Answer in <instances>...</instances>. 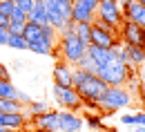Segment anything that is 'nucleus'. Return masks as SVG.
I'll use <instances>...</instances> for the list:
<instances>
[{
	"mask_svg": "<svg viewBox=\"0 0 145 132\" xmlns=\"http://www.w3.org/2000/svg\"><path fill=\"white\" fill-rule=\"evenodd\" d=\"M11 65H16V70H22V65H25V63H22V60H14Z\"/></svg>",
	"mask_w": 145,
	"mask_h": 132,
	"instance_id": "nucleus-38",
	"label": "nucleus"
},
{
	"mask_svg": "<svg viewBox=\"0 0 145 132\" xmlns=\"http://www.w3.org/2000/svg\"><path fill=\"white\" fill-rule=\"evenodd\" d=\"M98 5H101V0H74L72 2V20L76 25H80V22L91 25L96 20V14H98Z\"/></svg>",
	"mask_w": 145,
	"mask_h": 132,
	"instance_id": "nucleus-7",
	"label": "nucleus"
},
{
	"mask_svg": "<svg viewBox=\"0 0 145 132\" xmlns=\"http://www.w3.org/2000/svg\"><path fill=\"white\" fill-rule=\"evenodd\" d=\"M27 49H29V52H34V54H38V56H52V54H54V49H52L42 38L36 40V43H29V45H27Z\"/></svg>",
	"mask_w": 145,
	"mask_h": 132,
	"instance_id": "nucleus-22",
	"label": "nucleus"
},
{
	"mask_svg": "<svg viewBox=\"0 0 145 132\" xmlns=\"http://www.w3.org/2000/svg\"><path fill=\"white\" fill-rule=\"evenodd\" d=\"M52 96L58 103L60 110L67 112H80L83 110V99L78 96V92L74 87H60V85H52Z\"/></svg>",
	"mask_w": 145,
	"mask_h": 132,
	"instance_id": "nucleus-5",
	"label": "nucleus"
},
{
	"mask_svg": "<svg viewBox=\"0 0 145 132\" xmlns=\"http://www.w3.org/2000/svg\"><path fill=\"white\" fill-rule=\"evenodd\" d=\"M25 125H27V114L25 112H0V128L22 132Z\"/></svg>",
	"mask_w": 145,
	"mask_h": 132,
	"instance_id": "nucleus-12",
	"label": "nucleus"
},
{
	"mask_svg": "<svg viewBox=\"0 0 145 132\" xmlns=\"http://www.w3.org/2000/svg\"><path fill=\"white\" fill-rule=\"evenodd\" d=\"M0 132H20V130H7V128H0Z\"/></svg>",
	"mask_w": 145,
	"mask_h": 132,
	"instance_id": "nucleus-40",
	"label": "nucleus"
},
{
	"mask_svg": "<svg viewBox=\"0 0 145 132\" xmlns=\"http://www.w3.org/2000/svg\"><path fill=\"white\" fill-rule=\"evenodd\" d=\"M134 125H138V128H145V110H138V112L134 114Z\"/></svg>",
	"mask_w": 145,
	"mask_h": 132,
	"instance_id": "nucleus-32",
	"label": "nucleus"
},
{
	"mask_svg": "<svg viewBox=\"0 0 145 132\" xmlns=\"http://www.w3.org/2000/svg\"><path fill=\"white\" fill-rule=\"evenodd\" d=\"M54 5L63 20H72V2L69 0H54Z\"/></svg>",
	"mask_w": 145,
	"mask_h": 132,
	"instance_id": "nucleus-25",
	"label": "nucleus"
},
{
	"mask_svg": "<svg viewBox=\"0 0 145 132\" xmlns=\"http://www.w3.org/2000/svg\"><path fill=\"white\" fill-rule=\"evenodd\" d=\"M14 9H16V5H14V2H9V0H2V2H0V16H5V18H11Z\"/></svg>",
	"mask_w": 145,
	"mask_h": 132,
	"instance_id": "nucleus-28",
	"label": "nucleus"
},
{
	"mask_svg": "<svg viewBox=\"0 0 145 132\" xmlns=\"http://www.w3.org/2000/svg\"><path fill=\"white\" fill-rule=\"evenodd\" d=\"M127 47V63H129V67H134V70H138V67H143L145 65V49L143 47Z\"/></svg>",
	"mask_w": 145,
	"mask_h": 132,
	"instance_id": "nucleus-16",
	"label": "nucleus"
},
{
	"mask_svg": "<svg viewBox=\"0 0 145 132\" xmlns=\"http://www.w3.org/2000/svg\"><path fill=\"white\" fill-rule=\"evenodd\" d=\"M9 2H14V5H16V2H18V0H9Z\"/></svg>",
	"mask_w": 145,
	"mask_h": 132,
	"instance_id": "nucleus-42",
	"label": "nucleus"
},
{
	"mask_svg": "<svg viewBox=\"0 0 145 132\" xmlns=\"http://www.w3.org/2000/svg\"><path fill=\"white\" fill-rule=\"evenodd\" d=\"M34 2H38V0H34Z\"/></svg>",
	"mask_w": 145,
	"mask_h": 132,
	"instance_id": "nucleus-44",
	"label": "nucleus"
},
{
	"mask_svg": "<svg viewBox=\"0 0 145 132\" xmlns=\"http://www.w3.org/2000/svg\"><path fill=\"white\" fill-rule=\"evenodd\" d=\"M76 67H78V70H83V72H89V74H96V70H98V65L94 63V58L87 56V54L76 63Z\"/></svg>",
	"mask_w": 145,
	"mask_h": 132,
	"instance_id": "nucleus-26",
	"label": "nucleus"
},
{
	"mask_svg": "<svg viewBox=\"0 0 145 132\" xmlns=\"http://www.w3.org/2000/svg\"><path fill=\"white\" fill-rule=\"evenodd\" d=\"M22 132H45V130H40V128L34 125V123H29V121H27V125L22 128Z\"/></svg>",
	"mask_w": 145,
	"mask_h": 132,
	"instance_id": "nucleus-35",
	"label": "nucleus"
},
{
	"mask_svg": "<svg viewBox=\"0 0 145 132\" xmlns=\"http://www.w3.org/2000/svg\"><path fill=\"white\" fill-rule=\"evenodd\" d=\"M85 121L78 112L58 110V132H83Z\"/></svg>",
	"mask_w": 145,
	"mask_h": 132,
	"instance_id": "nucleus-10",
	"label": "nucleus"
},
{
	"mask_svg": "<svg viewBox=\"0 0 145 132\" xmlns=\"http://www.w3.org/2000/svg\"><path fill=\"white\" fill-rule=\"evenodd\" d=\"M16 7H18L22 14H29V11L34 9V0H18V2H16Z\"/></svg>",
	"mask_w": 145,
	"mask_h": 132,
	"instance_id": "nucleus-30",
	"label": "nucleus"
},
{
	"mask_svg": "<svg viewBox=\"0 0 145 132\" xmlns=\"http://www.w3.org/2000/svg\"><path fill=\"white\" fill-rule=\"evenodd\" d=\"M58 38H60V36H58V32H56L52 25H45V27H42V40H45V43H47L52 49H56V45H58Z\"/></svg>",
	"mask_w": 145,
	"mask_h": 132,
	"instance_id": "nucleus-23",
	"label": "nucleus"
},
{
	"mask_svg": "<svg viewBox=\"0 0 145 132\" xmlns=\"http://www.w3.org/2000/svg\"><path fill=\"white\" fill-rule=\"evenodd\" d=\"M118 40L129 47H143L145 49V29H141L136 22L123 18L121 27H118Z\"/></svg>",
	"mask_w": 145,
	"mask_h": 132,
	"instance_id": "nucleus-8",
	"label": "nucleus"
},
{
	"mask_svg": "<svg viewBox=\"0 0 145 132\" xmlns=\"http://www.w3.org/2000/svg\"><path fill=\"white\" fill-rule=\"evenodd\" d=\"M123 18L132 20V22H136L141 29H145V7L138 5V2H132L125 11H123Z\"/></svg>",
	"mask_w": 145,
	"mask_h": 132,
	"instance_id": "nucleus-14",
	"label": "nucleus"
},
{
	"mask_svg": "<svg viewBox=\"0 0 145 132\" xmlns=\"http://www.w3.org/2000/svg\"><path fill=\"white\" fill-rule=\"evenodd\" d=\"M96 103H98L101 114H114V112L125 110L127 105H132L134 103V96L129 94L125 87H107Z\"/></svg>",
	"mask_w": 145,
	"mask_h": 132,
	"instance_id": "nucleus-2",
	"label": "nucleus"
},
{
	"mask_svg": "<svg viewBox=\"0 0 145 132\" xmlns=\"http://www.w3.org/2000/svg\"><path fill=\"white\" fill-rule=\"evenodd\" d=\"M0 27H5V29H7V27H9V18H5V16H0Z\"/></svg>",
	"mask_w": 145,
	"mask_h": 132,
	"instance_id": "nucleus-37",
	"label": "nucleus"
},
{
	"mask_svg": "<svg viewBox=\"0 0 145 132\" xmlns=\"http://www.w3.org/2000/svg\"><path fill=\"white\" fill-rule=\"evenodd\" d=\"M0 81H9V70H7V65H2V63H0Z\"/></svg>",
	"mask_w": 145,
	"mask_h": 132,
	"instance_id": "nucleus-34",
	"label": "nucleus"
},
{
	"mask_svg": "<svg viewBox=\"0 0 145 132\" xmlns=\"http://www.w3.org/2000/svg\"><path fill=\"white\" fill-rule=\"evenodd\" d=\"M0 2H2V0H0Z\"/></svg>",
	"mask_w": 145,
	"mask_h": 132,
	"instance_id": "nucleus-46",
	"label": "nucleus"
},
{
	"mask_svg": "<svg viewBox=\"0 0 145 132\" xmlns=\"http://www.w3.org/2000/svg\"><path fill=\"white\" fill-rule=\"evenodd\" d=\"M118 121H121L123 125H129V128H134V114H129V112H123Z\"/></svg>",
	"mask_w": 145,
	"mask_h": 132,
	"instance_id": "nucleus-31",
	"label": "nucleus"
},
{
	"mask_svg": "<svg viewBox=\"0 0 145 132\" xmlns=\"http://www.w3.org/2000/svg\"><path fill=\"white\" fill-rule=\"evenodd\" d=\"M72 87L78 92V96L83 99V103H87V101H98L101 94L107 90L109 85L103 81V78H98L96 74H89V72H83V70L74 67V83H72Z\"/></svg>",
	"mask_w": 145,
	"mask_h": 132,
	"instance_id": "nucleus-1",
	"label": "nucleus"
},
{
	"mask_svg": "<svg viewBox=\"0 0 145 132\" xmlns=\"http://www.w3.org/2000/svg\"><path fill=\"white\" fill-rule=\"evenodd\" d=\"M27 22H34V25H38V27H45V25H49V22H47V11H45V5H42V0L34 2V9L27 14Z\"/></svg>",
	"mask_w": 145,
	"mask_h": 132,
	"instance_id": "nucleus-15",
	"label": "nucleus"
},
{
	"mask_svg": "<svg viewBox=\"0 0 145 132\" xmlns=\"http://www.w3.org/2000/svg\"><path fill=\"white\" fill-rule=\"evenodd\" d=\"M7 38H9V29L0 27V45H5V47H7Z\"/></svg>",
	"mask_w": 145,
	"mask_h": 132,
	"instance_id": "nucleus-33",
	"label": "nucleus"
},
{
	"mask_svg": "<svg viewBox=\"0 0 145 132\" xmlns=\"http://www.w3.org/2000/svg\"><path fill=\"white\" fill-rule=\"evenodd\" d=\"M134 74H136L134 67H129L125 63H118V60H114V58L109 60L107 65H103V67L96 70V76L103 78L109 87H125V83Z\"/></svg>",
	"mask_w": 145,
	"mask_h": 132,
	"instance_id": "nucleus-3",
	"label": "nucleus"
},
{
	"mask_svg": "<svg viewBox=\"0 0 145 132\" xmlns=\"http://www.w3.org/2000/svg\"><path fill=\"white\" fill-rule=\"evenodd\" d=\"M69 2H74V0H69Z\"/></svg>",
	"mask_w": 145,
	"mask_h": 132,
	"instance_id": "nucleus-43",
	"label": "nucleus"
},
{
	"mask_svg": "<svg viewBox=\"0 0 145 132\" xmlns=\"http://www.w3.org/2000/svg\"><path fill=\"white\" fill-rule=\"evenodd\" d=\"M47 110H49L47 101H31V103L27 105V121L31 123V119L40 116V114H42V112H47Z\"/></svg>",
	"mask_w": 145,
	"mask_h": 132,
	"instance_id": "nucleus-20",
	"label": "nucleus"
},
{
	"mask_svg": "<svg viewBox=\"0 0 145 132\" xmlns=\"http://www.w3.org/2000/svg\"><path fill=\"white\" fill-rule=\"evenodd\" d=\"M22 38H25L27 45L40 40V38H42V27H38V25H34V22H27L25 29H22Z\"/></svg>",
	"mask_w": 145,
	"mask_h": 132,
	"instance_id": "nucleus-18",
	"label": "nucleus"
},
{
	"mask_svg": "<svg viewBox=\"0 0 145 132\" xmlns=\"http://www.w3.org/2000/svg\"><path fill=\"white\" fill-rule=\"evenodd\" d=\"M83 121H85V125H87L89 130H94V132L107 130V125H105V121H103V114H85Z\"/></svg>",
	"mask_w": 145,
	"mask_h": 132,
	"instance_id": "nucleus-19",
	"label": "nucleus"
},
{
	"mask_svg": "<svg viewBox=\"0 0 145 132\" xmlns=\"http://www.w3.org/2000/svg\"><path fill=\"white\" fill-rule=\"evenodd\" d=\"M132 2H134V0H118V7H121V11H125V9L132 5Z\"/></svg>",
	"mask_w": 145,
	"mask_h": 132,
	"instance_id": "nucleus-36",
	"label": "nucleus"
},
{
	"mask_svg": "<svg viewBox=\"0 0 145 132\" xmlns=\"http://www.w3.org/2000/svg\"><path fill=\"white\" fill-rule=\"evenodd\" d=\"M7 47H11V49H27V43H25V38L20 36V34H9Z\"/></svg>",
	"mask_w": 145,
	"mask_h": 132,
	"instance_id": "nucleus-27",
	"label": "nucleus"
},
{
	"mask_svg": "<svg viewBox=\"0 0 145 132\" xmlns=\"http://www.w3.org/2000/svg\"><path fill=\"white\" fill-rule=\"evenodd\" d=\"M87 56H91V58H94V63H96L98 67L107 65L109 60H112V54H109V49L96 47V45H89V47H87Z\"/></svg>",
	"mask_w": 145,
	"mask_h": 132,
	"instance_id": "nucleus-17",
	"label": "nucleus"
},
{
	"mask_svg": "<svg viewBox=\"0 0 145 132\" xmlns=\"http://www.w3.org/2000/svg\"><path fill=\"white\" fill-rule=\"evenodd\" d=\"M74 36L78 38L83 45H91V25H85V22H80V25H76V29H74Z\"/></svg>",
	"mask_w": 145,
	"mask_h": 132,
	"instance_id": "nucleus-21",
	"label": "nucleus"
},
{
	"mask_svg": "<svg viewBox=\"0 0 145 132\" xmlns=\"http://www.w3.org/2000/svg\"><path fill=\"white\" fill-rule=\"evenodd\" d=\"M87 54V45H83L74 34H67V36L58 38V45L54 49V56H58V60H65L69 63L72 67H76V63Z\"/></svg>",
	"mask_w": 145,
	"mask_h": 132,
	"instance_id": "nucleus-4",
	"label": "nucleus"
},
{
	"mask_svg": "<svg viewBox=\"0 0 145 132\" xmlns=\"http://www.w3.org/2000/svg\"><path fill=\"white\" fill-rule=\"evenodd\" d=\"M31 123L45 132H58V110H47L40 116L31 119Z\"/></svg>",
	"mask_w": 145,
	"mask_h": 132,
	"instance_id": "nucleus-13",
	"label": "nucleus"
},
{
	"mask_svg": "<svg viewBox=\"0 0 145 132\" xmlns=\"http://www.w3.org/2000/svg\"><path fill=\"white\" fill-rule=\"evenodd\" d=\"M89 132H94V130H89Z\"/></svg>",
	"mask_w": 145,
	"mask_h": 132,
	"instance_id": "nucleus-45",
	"label": "nucleus"
},
{
	"mask_svg": "<svg viewBox=\"0 0 145 132\" xmlns=\"http://www.w3.org/2000/svg\"><path fill=\"white\" fill-rule=\"evenodd\" d=\"M109 54H112V58H114V60H118V63H125V65H129V63H127V47L123 45V43H121V40H118V43H116V45H114V47L109 49Z\"/></svg>",
	"mask_w": 145,
	"mask_h": 132,
	"instance_id": "nucleus-24",
	"label": "nucleus"
},
{
	"mask_svg": "<svg viewBox=\"0 0 145 132\" xmlns=\"http://www.w3.org/2000/svg\"><path fill=\"white\" fill-rule=\"evenodd\" d=\"M134 2H138V5H143V7H145V0H134Z\"/></svg>",
	"mask_w": 145,
	"mask_h": 132,
	"instance_id": "nucleus-41",
	"label": "nucleus"
},
{
	"mask_svg": "<svg viewBox=\"0 0 145 132\" xmlns=\"http://www.w3.org/2000/svg\"><path fill=\"white\" fill-rule=\"evenodd\" d=\"M9 22H14V25H27V14H22L18 7H16L14 14H11V18H9Z\"/></svg>",
	"mask_w": 145,
	"mask_h": 132,
	"instance_id": "nucleus-29",
	"label": "nucleus"
},
{
	"mask_svg": "<svg viewBox=\"0 0 145 132\" xmlns=\"http://www.w3.org/2000/svg\"><path fill=\"white\" fill-rule=\"evenodd\" d=\"M96 20L118 32V27H121V22H123V11H121V7H118V0H101Z\"/></svg>",
	"mask_w": 145,
	"mask_h": 132,
	"instance_id": "nucleus-6",
	"label": "nucleus"
},
{
	"mask_svg": "<svg viewBox=\"0 0 145 132\" xmlns=\"http://www.w3.org/2000/svg\"><path fill=\"white\" fill-rule=\"evenodd\" d=\"M52 78H54V85L60 87H72L74 83V67L65 60H56L54 70H52Z\"/></svg>",
	"mask_w": 145,
	"mask_h": 132,
	"instance_id": "nucleus-11",
	"label": "nucleus"
},
{
	"mask_svg": "<svg viewBox=\"0 0 145 132\" xmlns=\"http://www.w3.org/2000/svg\"><path fill=\"white\" fill-rule=\"evenodd\" d=\"M132 132H145V128H138V125H134V128H132Z\"/></svg>",
	"mask_w": 145,
	"mask_h": 132,
	"instance_id": "nucleus-39",
	"label": "nucleus"
},
{
	"mask_svg": "<svg viewBox=\"0 0 145 132\" xmlns=\"http://www.w3.org/2000/svg\"><path fill=\"white\" fill-rule=\"evenodd\" d=\"M116 43H118V32L116 29H112V27L98 22V20L91 22V45L103 47V49H112Z\"/></svg>",
	"mask_w": 145,
	"mask_h": 132,
	"instance_id": "nucleus-9",
	"label": "nucleus"
}]
</instances>
